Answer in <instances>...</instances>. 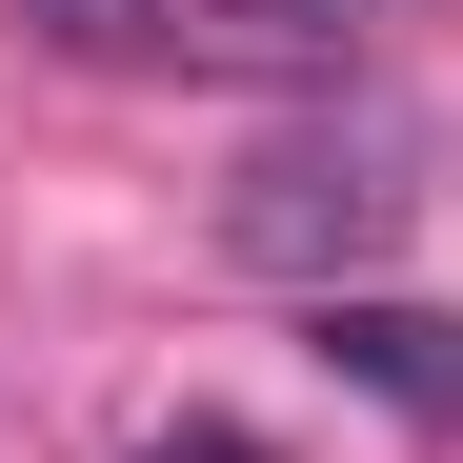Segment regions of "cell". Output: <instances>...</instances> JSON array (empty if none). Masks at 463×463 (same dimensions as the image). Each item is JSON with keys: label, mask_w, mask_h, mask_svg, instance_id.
<instances>
[{"label": "cell", "mask_w": 463, "mask_h": 463, "mask_svg": "<svg viewBox=\"0 0 463 463\" xmlns=\"http://www.w3.org/2000/svg\"><path fill=\"white\" fill-rule=\"evenodd\" d=\"M403 222H423V182H403V141H262L242 182H222V262H262V282H302V302H363L383 262H403Z\"/></svg>", "instance_id": "cell-1"}, {"label": "cell", "mask_w": 463, "mask_h": 463, "mask_svg": "<svg viewBox=\"0 0 463 463\" xmlns=\"http://www.w3.org/2000/svg\"><path fill=\"white\" fill-rule=\"evenodd\" d=\"M302 363H323V383H363L383 423H443V443H463V323H443V302H403V282L302 302Z\"/></svg>", "instance_id": "cell-2"}, {"label": "cell", "mask_w": 463, "mask_h": 463, "mask_svg": "<svg viewBox=\"0 0 463 463\" xmlns=\"http://www.w3.org/2000/svg\"><path fill=\"white\" fill-rule=\"evenodd\" d=\"M141 463H282V443H242V423H182V443H141Z\"/></svg>", "instance_id": "cell-3"}, {"label": "cell", "mask_w": 463, "mask_h": 463, "mask_svg": "<svg viewBox=\"0 0 463 463\" xmlns=\"http://www.w3.org/2000/svg\"><path fill=\"white\" fill-rule=\"evenodd\" d=\"M21 21H61V41H101V21H121V0H21Z\"/></svg>", "instance_id": "cell-4"}]
</instances>
